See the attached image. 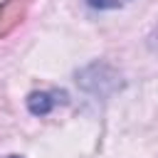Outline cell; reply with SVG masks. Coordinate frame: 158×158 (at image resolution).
Segmentation results:
<instances>
[{
    "label": "cell",
    "instance_id": "obj_3",
    "mask_svg": "<svg viewBox=\"0 0 158 158\" xmlns=\"http://www.w3.org/2000/svg\"><path fill=\"white\" fill-rule=\"evenodd\" d=\"M91 7H116L121 0H86Z\"/></svg>",
    "mask_w": 158,
    "mask_h": 158
},
{
    "label": "cell",
    "instance_id": "obj_1",
    "mask_svg": "<svg viewBox=\"0 0 158 158\" xmlns=\"http://www.w3.org/2000/svg\"><path fill=\"white\" fill-rule=\"evenodd\" d=\"M35 0H5L0 5V37H7L25 17Z\"/></svg>",
    "mask_w": 158,
    "mask_h": 158
},
{
    "label": "cell",
    "instance_id": "obj_4",
    "mask_svg": "<svg viewBox=\"0 0 158 158\" xmlns=\"http://www.w3.org/2000/svg\"><path fill=\"white\" fill-rule=\"evenodd\" d=\"M5 158H20V156H5Z\"/></svg>",
    "mask_w": 158,
    "mask_h": 158
},
{
    "label": "cell",
    "instance_id": "obj_2",
    "mask_svg": "<svg viewBox=\"0 0 158 158\" xmlns=\"http://www.w3.org/2000/svg\"><path fill=\"white\" fill-rule=\"evenodd\" d=\"M62 99H64V94H59V91H35V94H30L27 106H30V111H32L35 116H44V114H49Z\"/></svg>",
    "mask_w": 158,
    "mask_h": 158
}]
</instances>
